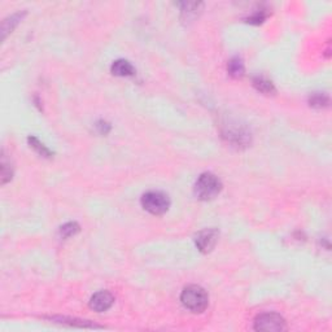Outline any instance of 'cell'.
Masks as SVG:
<instances>
[{
  "mask_svg": "<svg viewBox=\"0 0 332 332\" xmlns=\"http://www.w3.org/2000/svg\"><path fill=\"white\" fill-rule=\"evenodd\" d=\"M183 306L192 313L204 312L208 306V293L200 285H188L181 295Z\"/></svg>",
  "mask_w": 332,
  "mask_h": 332,
  "instance_id": "obj_1",
  "label": "cell"
},
{
  "mask_svg": "<svg viewBox=\"0 0 332 332\" xmlns=\"http://www.w3.org/2000/svg\"><path fill=\"white\" fill-rule=\"evenodd\" d=\"M222 190L221 181L212 173H204L195 183V194L200 200H213Z\"/></svg>",
  "mask_w": 332,
  "mask_h": 332,
  "instance_id": "obj_2",
  "label": "cell"
},
{
  "mask_svg": "<svg viewBox=\"0 0 332 332\" xmlns=\"http://www.w3.org/2000/svg\"><path fill=\"white\" fill-rule=\"evenodd\" d=\"M142 206L150 214L160 216L167 212L170 206V200L167 198V195L161 191H149L143 195Z\"/></svg>",
  "mask_w": 332,
  "mask_h": 332,
  "instance_id": "obj_3",
  "label": "cell"
},
{
  "mask_svg": "<svg viewBox=\"0 0 332 332\" xmlns=\"http://www.w3.org/2000/svg\"><path fill=\"white\" fill-rule=\"evenodd\" d=\"M285 322L283 316L277 313H264L254 319V330L256 331H284Z\"/></svg>",
  "mask_w": 332,
  "mask_h": 332,
  "instance_id": "obj_4",
  "label": "cell"
},
{
  "mask_svg": "<svg viewBox=\"0 0 332 332\" xmlns=\"http://www.w3.org/2000/svg\"><path fill=\"white\" fill-rule=\"evenodd\" d=\"M218 240V231L214 229L202 230L196 235V247H198L202 253H208L214 248V245Z\"/></svg>",
  "mask_w": 332,
  "mask_h": 332,
  "instance_id": "obj_5",
  "label": "cell"
},
{
  "mask_svg": "<svg viewBox=\"0 0 332 332\" xmlns=\"http://www.w3.org/2000/svg\"><path fill=\"white\" fill-rule=\"evenodd\" d=\"M113 302H115V297L112 296V293H109L108 291H100L91 297L90 308L95 312L101 313L111 308Z\"/></svg>",
  "mask_w": 332,
  "mask_h": 332,
  "instance_id": "obj_6",
  "label": "cell"
},
{
  "mask_svg": "<svg viewBox=\"0 0 332 332\" xmlns=\"http://www.w3.org/2000/svg\"><path fill=\"white\" fill-rule=\"evenodd\" d=\"M223 135L229 142H231L235 146H243V144H247L249 142V134L247 131L243 129V127L239 126H232V125H229L226 126V130L223 131Z\"/></svg>",
  "mask_w": 332,
  "mask_h": 332,
  "instance_id": "obj_7",
  "label": "cell"
},
{
  "mask_svg": "<svg viewBox=\"0 0 332 332\" xmlns=\"http://www.w3.org/2000/svg\"><path fill=\"white\" fill-rule=\"evenodd\" d=\"M112 73L118 77H130L134 75L135 69L127 60H117L112 65Z\"/></svg>",
  "mask_w": 332,
  "mask_h": 332,
  "instance_id": "obj_8",
  "label": "cell"
},
{
  "mask_svg": "<svg viewBox=\"0 0 332 332\" xmlns=\"http://www.w3.org/2000/svg\"><path fill=\"white\" fill-rule=\"evenodd\" d=\"M253 86L257 88L260 92H264V94H273L275 92V88H274V84L270 82L269 79H266L265 77H256L253 79Z\"/></svg>",
  "mask_w": 332,
  "mask_h": 332,
  "instance_id": "obj_9",
  "label": "cell"
},
{
  "mask_svg": "<svg viewBox=\"0 0 332 332\" xmlns=\"http://www.w3.org/2000/svg\"><path fill=\"white\" fill-rule=\"evenodd\" d=\"M202 7L201 3H183L182 4V15L186 20H191L198 16L199 11Z\"/></svg>",
  "mask_w": 332,
  "mask_h": 332,
  "instance_id": "obj_10",
  "label": "cell"
},
{
  "mask_svg": "<svg viewBox=\"0 0 332 332\" xmlns=\"http://www.w3.org/2000/svg\"><path fill=\"white\" fill-rule=\"evenodd\" d=\"M230 75L233 78H239L244 73V65L241 63V60L239 57H233L232 60H230L229 66H227Z\"/></svg>",
  "mask_w": 332,
  "mask_h": 332,
  "instance_id": "obj_11",
  "label": "cell"
},
{
  "mask_svg": "<svg viewBox=\"0 0 332 332\" xmlns=\"http://www.w3.org/2000/svg\"><path fill=\"white\" fill-rule=\"evenodd\" d=\"M328 101L330 100H328V96L326 94H314V95L310 96V100H309L310 105L314 108L327 107Z\"/></svg>",
  "mask_w": 332,
  "mask_h": 332,
  "instance_id": "obj_12",
  "label": "cell"
},
{
  "mask_svg": "<svg viewBox=\"0 0 332 332\" xmlns=\"http://www.w3.org/2000/svg\"><path fill=\"white\" fill-rule=\"evenodd\" d=\"M29 143H30V146H32L39 154H42V156H44V157H51V150L48 149L47 147L44 146V144H42V143H40L36 138L30 136V138H29Z\"/></svg>",
  "mask_w": 332,
  "mask_h": 332,
  "instance_id": "obj_13",
  "label": "cell"
},
{
  "mask_svg": "<svg viewBox=\"0 0 332 332\" xmlns=\"http://www.w3.org/2000/svg\"><path fill=\"white\" fill-rule=\"evenodd\" d=\"M78 231H79V226L77 225V223H74V222H69V223L64 225L63 227L60 229V233H61V236L63 237L73 236V235H75Z\"/></svg>",
  "mask_w": 332,
  "mask_h": 332,
  "instance_id": "obj_14",
  "label": "cell"
},
{
  "mask_svg": "<svg viewBox=\"0 0 332 332\" xmlns=\"http://www.w3.org/2000/svg\"><path fill=\"white\" fill-rule=\"evenodd\" d=\"M266 18V13L264 12V11H258V12H256L253 15V16H250L248 18V22L249 24H261V22H264Z\"/></svg>",
  "mask_w": 332,
  "mask_h": 332,
  "instance_id": "obj_15",
  "label": "cell"
},
{
  "mask_svg": "<svg viewBox=\"0 0 332 332\" xmlns=\"http://www.w3.org/2000/svg\"><path fill=\"white\" fill-rule=\"evenodd\" d=\"M96 127L99 129L100 134H103V135L108 134V133H109V130H111V126H109L107 122H104V121H100V122H98Z\"/></svg>",
  "mask_w": 332,
  "mask_h": 332,
  "instance_id": "obj_16",
  "label": "cell"
}]
</instances>
